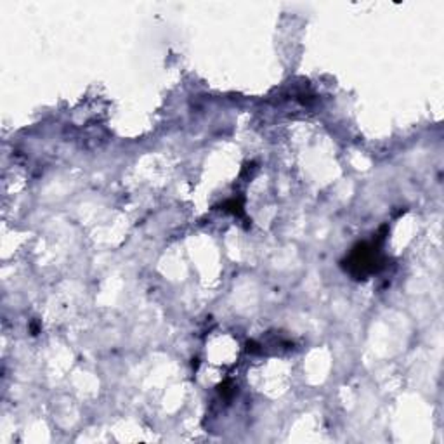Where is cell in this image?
Instances as JSON below:
<instances>
[{"label": "cell", "mask_w": 444, "mask_h": 444, "mask_svg": "<svg viewBox=\"0 0 444 444\" xmlns=\"http://www.w3.org/2000/svg\"><path fill=\"white\" fill-rule=\"evenodd\" d=\"M373 243H358L350 250L349 257L342 260V268L352 276L354 279H368V276L375 275L385 266L380 257V243L383 236L379 235Z\"/></svg>", "instance_id": "obj_1"}, {"label": "cell", "mask_w": 444, "mask_h": 444, "mask_svg": "<svg viewBox=\"0 0 444 444\" xmlns=\"http://www.w3.org/2000/svg\"><path fill=\"white\" fill-rule=\"evenodd\" d=\"M224 209L229 210V212L233 213H238V215H243V205H242V200H231V202L224 203Z\"/></svg>", "instance_id": "obj_2"}]
</instances>
